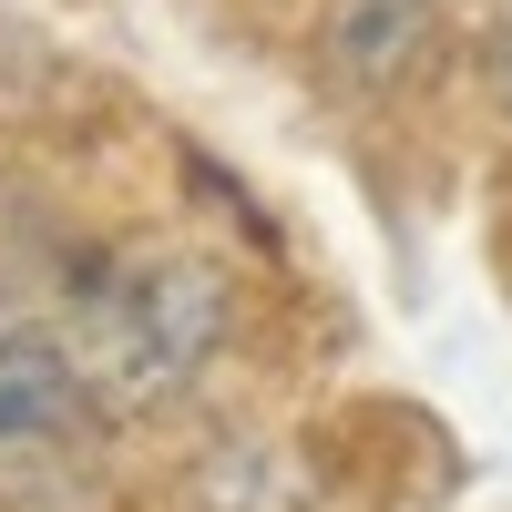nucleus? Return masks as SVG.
<instances>
[{
    "mask_svg": "<svg viewBox=\"0 0 512 512\" xmlns=\"http://www.w3.org/2000/svg\"><path fill=\"white\" fill-rule=\"evenodd\" d=\"M93 482V379L72 338L0 297V512H62Z\"/></svg>",
    "mask_w": 512,
    "mask_h": 512,
    "instance_id": "1",
    "label": "nucleus"
}]
</instances>
